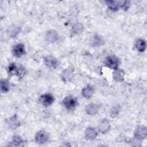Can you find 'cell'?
I'll return each mask as SVG.
<instances>
[{
    "mask_svg": "<svg viewBox=\"0 0 147 147\" xmlns=\"http://www.w3.org/2000/svg\"><path fill=\"white\" fill-rule=\"evenodd\" d=\"M7 71L10 75H16L19 78H22L25 75L26 71L22 66H17L15 63H11L8 67Z\"/></svg>",
    "mask_w": 147,
    "mask_h": 147,
    "instance_id": "6da1fadb",
    "label": "cell"
},
{
    "mask_svg": "<svg viewBox=\"0 0 147 147\" xmlns=\"http://www.w3.org/2000/svg\"><path fill=\"white\" fill-rule=\"evenodd\" d=\"M62 103L68 110H74L78 106V100L73 95H68L64 98Z\"/></svg>",
    "mask_w": 147,
    "mask_h": 147,
    "instance_id": "7a4b0ae2",
    "label": "cell"
},
{
    "mask_svg": "<svg viewBox=\"0 0 147 147\" xmlns=\"http://www.w3.org/2000/svg\"><path fill=\"white\" fill-rule=\"evenodd\" d=\"M105 64L109 68L115 70L118 68L119 60L115 56L109 55L105 59Z\"/></svg>",
    "mask_w": 147,
    "mask_h": 147,
    "instance_id": "3957f363",
    "label": "cell"
},
{
    "mask_svg": "<svg viewBox=\"0 0 147 147\" xmlns=\"http://www.w3.org/2000/svg\"><path fill=\"white\" fill-rule=\"evenodd\" d=\"M34 139L36 143L42 145L48 142L49 140V134L44 130H40L36 133Z\"/></svg>",
    "mask_w": 147,
    "mask_h": 147,
    "instance_id": "277c9868",
    "label": "cell"
},
{
    "mask_svg": "<svg viewBox=\"0 0 147 147\" xmlns=\"http://www.w3.org/2000/svg\"><path fill=\"white\" fill-rule=\"evenodd\" d=\"M147 135V129L145 126L140 125L137 127L134 132V138L140 141L146 138Z\"/></svg>",
    "mask_w": 147,
    "mask_h": 147,
    "instance_id": "5b68a950",
    "label": "cell"
},
{
    "mask_svg": "<svg viewBox=\"0 0 147 147\" xmlns=\"http://www.w3.org/2000/svg\"><path fill=\"white\" fill-rule=\"evenodd\" d=\"M54 100H55L54 96L51 94H49V93L44 94L41 95L39 98V101L40 103L45 107H48L51 106L53 103Z\"/></svg>",
    "mask_w": 147,
    "mask_h": 147,
    "instance_id": "8992f818",
    "label": "cell"
},
{
    "mask_svg": "<svg viewBox=\"0 0 147 147\" xmlns=\"http://www.w3.org/2000/svg\"><path fill=\"white\" fill-rule=\"evenodd\" d=\"M44 61L45 65L50 69H56L59 65L58 60L53 56L49 55L44 57Z\"/></svg>",
    "mask_w": 147,
    "mask_h": 147,
    "instance_id": "52a82bcc",
    "label": "cell"
},
{
    "mask_svg": "<svg viewBox=\"0 0 147 147\" xmlns=\"http://www.w3.org/2000/svg\"><path fill=\"white\" fill-rule=\"evenodd\" d=\"M12 54L14 57H20L25 54V46L23 44H16L12 49Z\"/></svg>",
    "mask_w": 147,
    "mask_h": 147,
    "instance_id": "ba28073f",
    "label": "cell"
},
{
    "mask_svg": "<svg viewBox=\"0 0 147 147\" xmlns=\"http://www.w3.org/2000/svg\"><path fill=\"white\" fill-rule=\"evenodd\" d=\"M110 127L111 126L109 120L107 119H102L98 123V130L100 133L105 134L110 130Z\"/></svg>",
    "mask_w": 147,
    "mask_h": 147,
    "instance_id": "9c48e42d",
    "label": "cell"
},
{
    "mask_svg": "<svg viewBox=\"0 0 147 147\" xmlns=\"http://www.w3.org/2000/svg\"><path fill=\"white\" fill-rule=\"evenodd\" d=\"M59 38L58 33L55 30H48L45 33V40L48 42L53 43L57 41Z\"/></svg>",
    "mask_w": 147,
    "mask_h": 147,
    "instance_id": "30bf717a",
    "label": "cell"
},
{
    "mask_svg": "<svg viewBox=\"0 0 147 147\" xmlns=\"http://www.w3.org/2000/svg\"><path fill=\"white\" fill-rule=\"evenodd\" d=\"M94 94V88L91 85H87L82 90V95L86 99H90Z\"/></svg>",
    "mask_w": 147,
    "mask_h": 147,
    "instance_id": "8fae6325",
    "label": "cell"
},
{
    "mask_svg": "<svg viewBox=\"0 0 147 147\" xmlns=\"http://www.w3.org/2000/svg\"><path fill=\"white\" fill-rule=\"evenodd\" d=\"M84 136L86 138L89 140H93L96 138L98 136L97 130L92 127H88L84 131Z\"/></svg>",
    "mask_w": 147,
    "mask_h": 147,
    "instance_id": "7c38bea8",
    "label": "cell"
},
{
    "mask_svg": "<svg viewBox=\"0 0 147 147\" xmlns=\"http://www.w3.org/2000/svg\"><path fill=\"white\" fill-rule=\"evenodd\" d=\"M113 78L117 82H122L125 79V72L120 68L114 70L113 72Z\"/></svg>",
    "mask_w": 147,
    "mask_h": 147,
    "instance_id": "4fadbf2b",
    "label": "cell"
},
{
    "mask_svg": "<svg viewBox=\"0 0 147 147\" xmlns=\"http://www.w3.org/2000/svg\"><path fill=\"white\" fill-rule=\"evenodd\" d=\"M99 111V106L98 105L91 103L86 106V112L88 115H94L98 113Z\"/></svg>",
    "mask_w": 147,
    "mask_h": 147,
    "instance_id": "5bb4252c",
    "label": "cell"
},
{
    "mask_svg": "<svg viewBox=\"0 0 147 147\" xmlns=\"http://www.w3.org/2000/svg\"><path fill=\"white\" fill-rule=\"evenodd\" d=\"M73 76H74L73 71L69 68L65 69L61 72V78L65 82L69 81L71 79H72Z\"/></svg>",
    "mask_w": 147,
    "mask_h": 147,
    "instance_id": "9a60e30c",
    "label": "cell"
},
{
    "mask_svg": "<svg viewBox=\"0 0 147 147\" xmlns=\"http://www.w3.org/2000/svg\"><path fill=\"white\" fill-rule=\"evenodd\" d=\"M134 45L137 50L140 52H143L145 51L146 47V41L142 38H138L136 40Z\"/></svg>",
    "mask_w": 147,
    "mask_h": 147,
    "instance_id": "2e32d148",
    "label": "cell"
},
{
    "mask_svg": "<svg viewBox=\"0 0 147 147\" xmlns=\"http://www.w3.org/2000/svg\"><path fill=\"white\" fill-rule=\"evenodd\" d=\"M91 45L95 47H99L102 45L104 44V40L102 36L95 34L92 36L91 40Z\"/></svg>",
    "mask_w": 147,
    "mask_h": 147,
    "instance_id": "e0dca14e",
    "label": "cell"
},
{
    "mask_svg": "<svg viewBox=\"0 0 147 147\" xmlns=\"http://www.w3.org/2000/svg\"><path fill=\"white\" fill-rule=\"evenodd\" d=\"M7 123L11 128L16 129L19 126L20 121L18 119L17 116L15 115L11 117L7 120Z\"/></svg>",
    "mask_w": 147,
    "mask_h": 147,
    "instance_id": "ac0fdd59",
    "label": "cell"
},
{
    "mask_svg": "<svg viewBox=\"0 0 147 147\" xmlns=\"http://www.w3.org/2000/svg\"><path fill=\"white\" fill-rule=\"evenodd\" d=\"M106 3L107 4L108 7L113 11H117L119 9V8H120L118 1H106Z\"/></svg>",
    "mask_w": 147,
    "mask_h": 147,
    "instance_id": "d6986e66",
    "label": "cell"
},
{
    "mask_svg": "<svg viewBox=\"0 0 147 147\" xmlns=\"http://www.w3.org/2000/svg\"><path fill=\"white\" fill-rule=\"evenodd\" d=\"M10 90V84L8 80L2 79L1 81V91L2 93H7Z\"/></svg>",
    "mask_w": 147,
    "mask_h": 147,
    "instance_id": "ffe728a7",
    "label": "cell"
},
{
    "mask_svg": "<svg viewBox=\"0 0 147 147\" xmlns=\"http://www.w3.org/2000/svg\"><path fill=\"white\" fill-rule=\"evenodd\" d=\"M83 30V25L80 23L77 22L75 24L72 28V32L75 34H79Z\"/></svg>",
    "mask_w": 147,
    "mask_h": 147,
    "instance_id": "44dd1931",
    "label": "cell"
},
{
    "mask_svg": "<svg viewBox=\"0 0 147 147\" xmlns=\"http://www.w3.org/2000/svg\"><path fill=\"white\" fill-rule=\"evenodd\" d=\"M12 143L14 146H22L24 144V140L21 137L18 135H16L13 136L12 140Z\"/></svg>",
    "mask_w": 147,
    "mask_h": 147,
    "instance_id": "7402d4cb",
    "label": "cell"
},
{
    "mask_svg": "<svg viewBox=\"0 0 147 147\" xmlns=\"http://www.w3.org/2000/svg\"><path fill=\"white\" fill-rule=\"evenodd\" d=\"M119 7L122 8L123 10H126L129 8L130 5V2L126 1H118Z\"/></svg>",
    "mask_w": 147,
    "mask_h": 147,
    "instance_id": "603a6c76",
    "label": "cell"
}]
</instances>
